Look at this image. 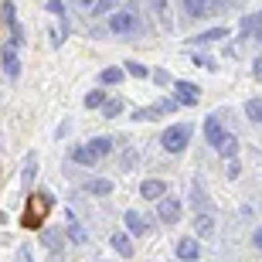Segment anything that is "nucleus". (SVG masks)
I'll return each mask as SVG.
<instances>
[{
  "label": "nucleus",
  "mask_w": 262,
  "mask_h": 262,
  "mask_svg": "<svg viewBox=\"0 0 262 262\" xmlns=\"http://www.w3.org/2000/svg\"><path fill=\"white\" fill-rule=\"evenodd\" d=\"M238 170H242V167H238V160H228V177H238Z\"/></svg>",
  "instance_id": "nucleus-37"
},
{
  "label": "nucleus",
  "mask_w": 262,
  "mask_h": 262,
  "mask_svg": "<svg viewBox=\"0 0 262 262\" xmlns=\"http://www.w3.org/2000/svg\"><path fill=\"white\" fill-rule=\"evenodd\" d=\"M109 242H113V249H116L123 259H129V255H133V242H129L126 232H113V238H109Z\"/></svg>",
  "instance_id": "nucleus-9"
},
{
  "label": "nucleus",
  "mask_w": 262,
  "mask_h": 262,
  "mask_svg": "<svg viewBox=\"0 0 262 262\" xmlns=\"http://www.w3.org/2000/svg\"><path fill=\"white\" fill-rule=\"evenodd\" d=\"M184 7H187L191 17H204V14H211V10H208V0H184Z\"/></svg>",
  "instance_id": "nucleus-17"
},
{
  "label": "nucleus",
  "mask_w": 262,
  "mask_h": 262,
  "mask_svg": "<svg viewBox=\"0 0 262 262\" xmlns=\"http://www.w3.org/2000/svg\"><path fill=\"white\" fill-rule=\"evenodd\" d=\"M252 242H255V249H262V228H259V232L252 235Z\"/></svg>",
  "instance_id": "nucleus-38"
},
{
  "label": "nucleus",
  "mask_w": 262,
  "mask_h": 262,
  "mask_svg": "<svg viewBox=\"0 0 262 262\" xmlns=\"http://www.w3.org/2000/svg\"><path fill=\"white\" fill-rule=\"evenodd\" d=\"M218 38H228V28H211V31H204V34H198V45H211Z\"/></svg>",
  "instance_id": "nucleus-18"
},
{
  "label": "nucleus",
  "mask_w": 262,
  "mask_h": 262,
  "mask_svg": "<svg viewBox=\"0 0 262 262\" xmlns=\"http://www.w3.org/2000/svg\"><path fill=\"white\" fill-rule=\"evenodd\" d=\"M252 75L262 82V58H255V61H252Z\"/></svg>",
  "instance_id": "nucleus-36"
},
{
  "label": "nucleus",
  "mask_w": 262,
  "mask_h": 262,
  "mask_svg": "<svg viewBox=\"0 0 262 262\" xmlns=\"http://www.w3.org/2000/svg\"><path fill=\"white\" fill-rule=\"evenodd\" d=\"M140 194H143V201H164L167 184L164 181H143V184H140Z\"/></svg>",
  "instance_id": "nucleus-5"
},
{
  "label": "nucleus",
  "mask_w": 262,
  "mask_h": 262,
  "mask_svg": "<svg viewBox=\"0 0 262 262\" xmlns=\"http://www.w3.org/2000/svg\"><path fill=\"white\" fill-rule=\"evenodd\" d=\"M38 174V157H28V164H24V177H20V181H24V187H31V177Z\"/></svg>",
  "instance_id": "nucleus-25"
},
{
  "label": "nucleus",
  "mask_w": 262,
  "mask_h": 262,
  "mask_svg": "<svg viewBox=\"0 0 262 262\" xmlns=\"http://www.w3.org/2000/svg\"><path fill=\"white\" fill-rule=\"evenodd\" d=\"M150 4H154V10H157V20L167 24V0H150Z\"/></svg>",
  "instance_id": "nucleus-30"
},
{
  "label": "nucleus",
  "mask_w": 262,
  "mask_h": 262,
  "mask_svg": "<svg viewBox=\"0 0 262 262\" xmlns=\"http://www.w3.org/2000/svg\"><path fill=\"white\" fill-rule=\"evenodd\" d=\"M51 208H55V198H51V194H45V191H41V194H34L28 201V208H24L20 225H24V228H41V225H45V214H48Z\"/></svg>",
  "instance_id": "nucleus-1"
},
{
  "label": "nucleus",
  "mask_w": 262,
  "mask_h": 262,
  "mask_svg": "<svg viewBox=\"0 0 262 262\" xmlns=\"http://www.w3.org/2000/svg\"><path fill=\"white\" fill-rule=\"evenodd\" d=\"M109 28H113V34H136L140 31V17L129 14V10H119V14H113Z\"/></svg>",
  "instance_id": "nucleus-3"
},
{
  "label": "nucleus",
  "mask_w": 262,
  "mask_h": 262,
  "mask_svg": "<svg viewBox=\"0 0 262 262\" xmlns=\"http://www.w3.org/2000/svg\"><path fill=\"white\" fill-rule=\"evenodd\" d=\"M102 113H106V119H116L119 113H123V99H106V106H102Z\"/></svg>",
  "instance_id": "nucleus-24"
},
{
  "label": "nucleus",
  "mask_w": 262,
  "mask_h": 262,
  "mask_svg": "<svg viewBox=\"0 0 262 262\" xmlns=\"http://www.w3.org/2000/svg\"><path fill=\"white\" fill-rule=\"evenodd\" d=\"M0 17H4V24H7L10 31H14V28H20V24H17V7H14L10 0H4V7H0Z\"/></svg>",
  "instance_id": "nucleus-15"
},
{
  "label": "nucleus",
  "mask_w": 262,
  "mask_h": 262,
  "mask_svg": "<svg viewBox=\"0 0 262 262\" xmlns=\"http://www.w3.org/2000/svg\"><path fill=\"white\" fill-rule=\"evenodd\" d=\"M228 4H232V0H208V10H211V14H218V10H225Z\"/></svg>",
  "instance_id": "nucleus-31"
},
{
  "label": "nucleus",
  "mask_w": 262,
  "mask_h": 262,
  "mask_svg": "<svg viewBox=\"0 0 262 262\" xmlns=\"http://www.w3.org/2000/svg\"><path fill=\"white\" fill-rule=\"evenodd\" d=\"M0 61H4V72H7V78H17V75H20V61H17V51H14V48H4Z\"/></svg>",
  "instance_id": "nucleus-8"
},
{
  "label": "nucleus",
  "mask_w": 262,
  "mask_h": 262,
  "mask_svg": "<svg viewBox=\"0 0 262 262\" xmlns=\"http://www.w3.org/2000/svg\"><path fill=\"white\" fill-rule=\"evenodd\" d=\"M113 7H116V0H96V4H92V14H96V17H102V14H109Z\"/></svg>",
  "instance_id": "nucleus-28"
},
{
  "label": "nucleus",
  "mask_w": 262,
  "mask_h": 262,
  "mask_svg": "<svg viewBox=\"0 0 262 262\" xmlns=\"http://www.w3.org/2000/svg\"><path fill=\"white\" fill-rule=\"evenodd\" d=\"M194 65H201V68H218L211 58H204V55H194Z\"/></svg>",
  "instance_id": "nucleus-34"
},
{
  "label": "nucleus",
  "mask_w": 262,
  "mask_h": 262,
  "mask_svg": "<svg viewBox=\"0 0 262 262\" xmlns=\"http://www.w3.org/2000/svg\"><path fill=\"white\" fill-rule=\"evenodd\" d=\"M177 102L181 106H198V99H201V89L194 85V82H177Z\"/></svg>",
  "instance_id": "nucleus-4"
},
{
  "label": "nucleus",
  "mask_w": 262,
  "mask_h": 262,
  "mask_svg": "<svg viewBox=\"0 0 262 262\" xmlns=\"http://www.w3.org/2000/svg\"><path fill=\"white\" fill-rule=\"evenodd\" d=\"M41 242L48 245L51 252H61V235H58V232H51V228H45V232H41Z\"/></svg>",
  "instance_id": "nucleus-20"
},
{
  "label": "nucleus",
  "mask_w": 262,
  "mask_h": 262,
  "mask_svg": "<svg viewBox=\"0 0 262 262\" xmlns=\"http://www.w3.org/2000/svg\"><path fill=\"white\" fill-rule=\"evenodd\" d=\"M72 160H75V164H89V167H92L99 157H96V150L85 143V146H75V150H72Z\"/></svg>",
  "instance_id": "nucleus-12"
},
{
  "label": "nucleus",
  "mask_w": 262,
  "mask_h": 262,
  "mask_svg": "<svg viewBox=\"0 0 262 262\" xmlns=\"http://www.w3.org/2000/svg\"><path fill=\"white\" fill-rule=\"evenodd\" d=\"M89 191H92V194H99V198H106V194H113V181L99 177V181H92V184H89Z\"/></svg>",
  "instance_id": "nucleus-21"
},
{
  "label": "nucleus",
  "mask_w": 262,
  "mask_h": 262,
  "mask_svg": "<svg viewBox=\"0 0 262 262\" xmlns=\"http://www.w3.org/2000/svg\"><path fill=\"white\" fill-rule=\"evenodd\" d=\"M204 136H208V143H214V146H218V143L225 140V133H222V123H218V116H211L208 123H204Z\"/></svg>",
  "instance_id": "nucleus-11"
},
{
  "label": "nucleus",
  "mask_w": 262,
  "mask_h": 262,
  "mask_svg": "<svg viewBox=\"0 0 262 262\" xmlns=\"http://www.w3.org/2000/svg\"><path fill=\"white\" fill-rule=\"evenodd\" d=\"M89 146L96 150V157H106L109 150H113V140H109V136H96V140H89Z\"/></svg>",
  "instance_id": "nucleus-19"
},
{
  "label": "nucleus",
  "mask_w": 262,
  "mask_h": 262,
  "mask_svg": "<svg viewBox=\"0 0 262 262\" xmlns=\"http://www.w3.org/2000/svg\"><path fill=\"white\" fill-rule=\"evenodd\" d=\"M48 10H51V14H58V17L65 20V4H61V0H51V4H48Z\"/></svg>",
  "instance_id": "nucleus-32"
},
{
  "label": "nucleus",
  "mask_w": 262,
  "mask_h": 262,
  "mask_svg": "<svg viewBox=\"0 0 262 262\" xmlns=\"http://www.w3.org/2000/svg\"><path fill=\"white\" fill-rule=\"evenodd\" d=\"M126 78V68H102V75H99V82H106V85H119Z\"/></svg>",
  "instance_id": "nucleus-14"
},
{
  "label": "nucleus",
  "mask_w": 262,
  "mask_h": 262,
  "mask_svg": "<svg viewBox=\"0 0 262 262\" xmlns=\"http://www.w3.org/2000/svg\"><path fill=\"white\" fill-rule=\"evenodd\" d=\"M245 113H249V119H259L262 123V99H249L245 102Z\"/></svg>",
  "instance_id": "nucleus-26"
},
{
  "label": "nucleus",
  "mask_w": 262,
  "mask_h": 262,
  "mask_svg": "<svg viewBox=\"0 0 262 262\" xmlns=\"http://www.w3.org/2000/svg\"><path fill=\"white\" fill-rule=\"evenodd\" d=\"M154 116H157L154 106H150V109H136V113H133V119H140V123H143V119H154Z\"/></svg>",
  "instance_id": "nucleus-33"
},
{
  "label": "nucleus",
  "mask_w": 262,
  "mask_h": 262,
  "mask_svg": "<svg viewBox=\"0 0 262 262\" xmlns=\"http://www.w3.org/2000/svg\"><path fill=\"white\" fill-rule=\"evenodd\" d=\"M96 106H106V92L102 89H92L85 96V109H96Z\"/></svg>",
  "instance_id": "nucleus-23"
},
{
  "label": "nucleus",
  "mask_w": 262,
  "mask_h": 262,
  "mask_svg": "<svg viewBox=\"0 0 262 262\" xmlns=\"http://www.w3.org/2000/svg\"><path fill=\"white\" fill-rule=\"evenodd\" d=\"M187 140H191V126H170L164 136H160V143H164L167 154H181L187 146Z\"/></svg>",
  "instance_id": "nucleus-2"
},
{
  "label": "nucleus",
  "mask_w": 262,
  "mask_h": 262,
  "mask_svg": "<svg viewBox=\"0 0 262 262\" xmlns=\"http://www.w3.org/2000/svg\"><path fill=\"white\" fill-rule=\"evenodd\" d=\"M126 75H133V78H146V75H150V68L140 65V61H126Z\"/></svg>",
  "instance_id": "nucleus-27"
},
{
  "label": "nucleus",
  "mask_w": 262,
  "mask_h": 262,
  "mask_svg": "<svg viewBox=\"0 0 262 262\" xmlns=\"http://www.w3.org/2000/svg\"><path fill=\"white\" fill-rule=\"evenodd\" d=\"M218 150H222V157H228V160H235V154H238V140H235L232 133H225V140L218 143Z\"/></svg>",
  "instance_id": "nucleus-16"
},
{
  "label": "nucleus",
  "mask_w": 262,
  "mask_h": 262,
  "mask_svg": "<svg viewBox=\"0 0 262 262\" xmlns=\"http://www.w3.org/2000/svg\"><path fill=\"white\" fill-rule=\"evenodd\" d=\"M78 4H85V7H89V4H92V0H78Z\"/></svg>",
  "instance_id": "nucleus-39"
},
{
  "label": "nucleus",
  "mask_w": 262,
  "mask_h": 262,
  "mask_svg": "<svg viewBox=\"0 0 262 262\" xmlns=\"http://www.w3.org/2000/svg\"><path fill=\"white\" fill-rule=\"evenodd\" d=\"M126 228H129L133 235H143L146 228H150V222H146L140 211H126Z\"/></svg>",
  "instance_id": "nucleus-10"
},
{
  "label": "nucleus",
  "mask_w": 262,
  "mask_h": 262,
  "mask_svg": "<svg viewBox=\"0 0 262 262\" xmlns=\"http://www.w3.org/2000/svg\"><path fill=\"white\" fill-rule=\"evenodd\" d=\"M177 255H181L184 262H198V255H201L198 238H181V242H177Z\"/></svg>",
  "instance_id": "nucleus-7"
},
{
  "label": "nucleus",
  "mask_w": 262,
  "mask_h": 262,
  "mask_svg": "<svg viewBox=\"0 0 262 262\" xmlns=\"http://www.w3.org/2000/svg\"><path fill=\"white\" fill-rule=\"evenodd\" d=\"M136 164V154H133V150H126V157H123V167H126V170H129V167H133Z\"/></svg>",
  "instance_id": "nucleus-35"
},
{
  "label": "nucleus",
  "mask_w": 262,
  "mask_h": 262,
  "mask_svg": "<svg viewBox=\"0 0 262 262\" xmlns=\"http://www.w3.org/2000/svg\"><path fill=\"white\" fill-rule=\"evenodd\" d=\"M194 228H198V238H208L214 232V218L211 214H194Z\"/></svg>",
  "instance_id": "nucleus-13"
},
{
  "label": "nucleus",
  "mask_w": 262,
  "mask_h": 262,
  "mask_svg": "<svg viewBox=\"0 0 262 262\" xmlns=\"http://www.w3.org/2000/svg\"><path fill=\"white\" fill-rule=\"evenodd\" d=\"M177 106H181L177 99H160V102H157V106H154V113H157V116H160V113H174Z\"/></svg>",
  "instance_id": "nucleus-29"
},
{
  "label": "nucleus",
  "mask_w": 262,
  "mask_h": 262,
  "mask_svg": "<svg viewBox=\"0 0 262 262\" xmlns=\"http://www.w3.org/2000/svg\"><path fill=\"white\" fill-rule=\"evenodd\" d=\"M68 238H72V242H75V245H85V242H89L85 228H82V225H75V222L68 225Z\"/></svg>",
  "instance_id": "nucleus-22"
},
{
  "label": "nucleus",
  "mask_w": 262,
  "mask_h": 262,
  "mask_svg": "<svg viewBox=\"0 0 262 262\" xmlns=\"http://www.w3.org/2000/svg\"><path fill=\"white\" fill-rule=\"evenodd\" d=\"M177 218H181V201H177V198H164V201H160V222L174 225Z\"/></svg>",
  "instance_id": "nucleus-6"
}]
</instances>
